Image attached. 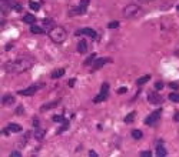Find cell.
Masks as SVG:
<instances>
[{
    "label": "cell",
    "mask_w": 179,
    "mask_h": 157,
    "mask_svg": "<svg viewBox=\"0 0 179 157\" xmlns=\"http://www.w3.org/2000/svg\"><path fill=\"white\" fill-rule=\"evenodd\" d=\"M33 59L32 57H17V59L7 62L3 64L4 71H7L10 74H19V73H25L32 66H33Z\"/></svg>",
    "instance_id": "obj_1"
},
{
    "label": "cell",
    "mask_w": 179,
    "mask_h": 157,
    "mask_svg": "<svg viewBox=\"0 0 179 157\" xmlns=\"http://www.w3.org/2000/svg\"><path fill=\"white\" fill-rule=\"evenodd\" d=\"M49 37H50L52 41L60 45V43H63V41L67 39V33H66V30H65L63 27L55 26V27L50 29V32H49Z\"/></svg>",
    "instance_id": "obj_2"
},
{
    "label": "cell",
    "mask_w": 179,
    "mask_h": 157,
    "mask_svg": "<svg viewBox=\"0 0 179 157\" xmlns=\"http://www.w3.org/2000/svg\"><path fill=\"white\" fill-rule=\"evenodd\" d=\"M142 13L141 7L139 6H136V4H128L126 7L123 9V16L125 17H136V16H139Z\"/></svg>",
    "instance_id": "obj_3"
},
{
    "label": "cell",
    "mask_w": 179,
    "mask_h": 157,
    "mask_svg": "<svg viewBox=\"0 0 179 157\" xmlns=\"http://www.w3.org/2000/svg\"><path fill=\"white\" fill-rule=\"evenodd\" d=\"M160 114H162V108L155 110V112L150 113L149 116L145 119V124H148V126H153V124H156L158 121H159V119H160Z\"/></svg>",
    "instance_id": "obj_4"
},
{
    "label": "cell",
    "mask_w": 179,
    "mask_h": 157,
    "mask_svg": "<svg viewBox=\"0 0 179 157\" xmlns=\"http://www.w3.org/2000/svg\"><path fill=\"white\" fill-rule=\"evenodd\" d=\"M108 91H109V84L108 83H103V84H102V89H101V93L93 99L95 104H96V103H102V101L106 100V99H108Z\"/></svg>",
    "instance_id": "obj_5"
},
{
    "label": "cell",
    "mask_w": 179,
    "mask_h": 157,
    "mask_svg": "<svg viewBox=\"0 0 179 157\" xmlns=\"http://www.w3.org/2000/svg\"><path fill=\"white\" fill-rule=\"evenodd\" d=\"M43 87V84H33V86H30V87H26V89H23V90H19L17 93L22 94V96H33L34 93H38V90L42 89Z\"/></svg>",
    "instance_id": "obj_6"
},
{
    "label": "cell",
    "mask_w": 179,
    "mask_h": 157,
    "mask_svg": "<svg viewBox=\"0 0 179 157\" xmlns=\"http://www.w3.org/2000/svg\"><path fill=\"white\" fill-rule=\"evenodd\" d=\"M87 6H89V0H80V4L76 9H72L70 15H85Z\"/></svg>",
    "instance_id": "obj_7"
},
{
    "label": "cell",
    "mask_w": 179,
    "mask_h": 157,
    "mask_svg": "<svg viewBox=\"0 0 179 157\" xmlns=\"http://www.w3.org/2000/svg\"><path fill=\"white\" fill-rule=\"evenodd\" d=\"M80 34H83V36H89V37L92 39H96V32H95L93 29H90V27H85V29H80L76 32V36H80Z\"/></svg>",
    "instance_id": "obj_8"
},
{
    "label": "cell",
    "mask_w": 179,
    "mask_h": 157,
    "mask_svg": "<svg viewBox=\"0 0 179 157\" xmlns=\"http://www.w3.org/2000/svg\"><path fill=\"white\" fill-rule=\"evenodd\" d=\"M148 100H149V103H152V104H160L163 99L160 97L159 93L153 91V93H149V94H148Z\"/></svg>",
    "instance_id": "obj_9"
},
{
    "label": "cell",
    "mask_w": 179,
    "mask_h": 157,
    "mask_svg": "<svg viewBox=\"0 0 179 157\" xmlns=\"http://www.w3.org/2000/svg\"><path fill=\"white\" fill-rule=\"evenodd\" d=\"M108 62H110V59H108V57H101V59H96V60H95V63H93V70H92V71L99 70V69H101L105 63H108Z\"/></svg>",
    "instance_id": "obj_10"
},
{
    "label": "cell",
    "mask_w": 179,
    "mask_h": 157,
    "mask_svg": "<svg viewBox=\"0 0 179 157\" xmlns=\"http://www.w3.org/2000/svg\"><path fill=\"white\" fill-rule=\"evenodd\" d=\"M16 100H15V96H11V94H6L2 97V104L3 106H11L15 104Z\"/></svg>",
    "instance_id": "obj_11"
},
{
    "label": "cell",
    "mask_w": 179,
    "mask_h": 157,
    "mask_svg": "<svg viewBox=\"0 0 179 157\" xmlns=\"http://www.w3.org/2000/svg\"><path fill=\"white\" fill-rule=\"evenodd\" d=\"M156 156L158 157L166 156V149H165V146L162 144V143H158V146H156Z\"/></svg>",
    "instance_id": "obj_12"
},
{
    "label": "cell",
    "mask_w": 179,
    "mask_h": 157,
    "mask_svg": "<svg viewBox=\"0 0 179 157\" xmlns=\"http://www.w3.org/2000/svg\"><path fill=\"white\" fill-rule=\"evenodd\" d=\"M7 129L10 131H13V133H19V131H22L23 129H22V126L20 124H17V123H10L7 126Z\"/></svg>",
    "instance_id": "obj_13"
},
{
    "label": "cell",
    "mask_w": 179,
    "mask_h": 157,
    "mask_svg": "<svg viewBox=\"0 0 179 157\" xmlns=\"http://www.w3.org/2000/svg\"><path fill=\"white\" fill-rule=\"evenodd\" d=\"M78 52L79 53H86L87 52V43L85 40H80L78 43Z\"/></svg>",
    "instance_id": "obj_14"
},
{
    "label": "cell",
    "mask_w": 179,
    "mask_h": 157,
    "mask_svg": "<svg viewBox=\"0 0 179 157\" xmlns=\"http://www.w3.org/2000/svg\"><path fill=\"white\" fill-rule=\"evenodd\" d=\"M30 32L33 34H43L45 33V30L42 29L40 26H36V24H32V26H30Z\"/></svg>",
    "instance_id": "obj_15"
},
{
    "label": "cell",
    "mask_w": 179,
    "mask_h": 157,
    "mask_svg": "<svg viewBox=\"0 0 179 157\" xmlns=\"http://www.w3.org/2000/svg\"><path fill=\"white\" fill-rule=\"evenodd\" d=\"M23 22L27 23V24H34V23H36V17H34L33 15H26L23 17Z\"/></svg>",
    "instance_id": "obj_16"
},
{
    "label": "cell",
    "mask_w": 179,
    "mask_h": 157,
    "mask_svg": "<svg viewBox=\"0 0 179 157\" xmlns=\"http://www.w3.org/2000/svg\"><path fill=\"white\" fill-rule=\"evenodd\" d=\"M65 74V69H56V70L52 73V78H59Z\"/></svg>",
    "instance_id": "obj_17"
},
{
    "label": "cell",
    "mask_w": 179,
    "mask_h": 157,
    "mask_svg": "<svg viewBox=\"0 0 179 157\" xmlns=\"http://www.w3.org/2000/svg\"><path fill=\"white\" fill-rule=\"evenodd\" d=\"M135 116H136V112H131L129 114H128L126 117H125V123L126 124H129V123H132L135 120Z\"/></svg>",
    "instance_id": "obj_18"
},
{
    "label": "cell",
    "mask_w": 179,
    "mask_h": 157,
    "mask_svg": "<svg viewBox=\"0 0 179 157\" xmlns=\"http://www.w3.org/2000/svg\"><path fill=\"white\" fill-rule=\"evenodd\" d=\"M150 80V76H143V77H139L138 80H136V84L138 86H142V84H145L146 82H149Z\"/></svg>",
    "instance_id": "obj_19"
},
{
    "label": "cell",
    "mask_w": 179,
    "mask_h": 157,
    "mask_svg": "<svg viewBox=\"0 0 179 157\" xmlns=\"http://www.w3.org/2000/svg\"><path fill=\"white\" fill-rule=\"evenodd\" d=\"M132 137H133L135 140H141V138L143 137V133H142L141 130H132Z\"/></svg>",
    "instance_id": "obj_20"
},
{
    "label": "cell",
    "mask_w": 179,
    "mask_h": 157,
    "mask_svg": "<svg viewBox=\"0 0 179 157\" xmlns=\"http://www.w3.org/2000/svg\"><path fill=\"white\" fill-rule=\"evenodd\" d=\"M57 103H59V101H53V103H47V104L42 106V112H46V110H49V108L56 107V106H57Z\"/></svg>",
    "instance_id": "obj_21"
},
{
    "label": "cell",
    "mask_w": 179,
    "mask_h": 157,
    "mask_svg": "<svg viewBox=\"0 0 179 157\" xmlns=\"http://www.w3.org/2000/svg\"><path fill=\"white\" fill-rule=\"evenodd\" d=\"M34 136H36V138H38V140H42V138H43V136H45V130H42V129L36 127V133H34Z\"/></svg>",
    "instance_id": "obj_22"
},
{
    "label": "cell",
    "mask_w": 179,
    "mask_h": 157,
    "mask_svg": "<svg viewBox=\"0 0 179 157\" xmlns=\"http://www.w3.org/2000/svg\"><path fill=\"white\" fill-rule=\"evenodd\" d=\"M95 60H96V53H93V54H90L89 59H87V60L85 62V66H89V64L95 63Z\"/></svg>",
    "instance_id": "obj_23"
},
{
    "label": "cell",
    "mask_w": 179,
    "mask_h": 157,
    "mask_svg": "<svg viewBox=\"0 0 179 157\" xmlns=\"http://www.w3.org/2000/svg\"><path fill=\"white\" fill-rule=\"evenodd\" d=\"M29 6H30V9H32V10H36V11L40 9V4L36 3V2H29Z\"/></svg>",
    "instance_id": "obj_24"
},
{
    "label": "cell",
    "mask_w": 179,
    "mask_h": 157,
    "mask_svg": "<svg viewBox=\"0 0 179 157\" xmlns=\"http://www.w3.org/2000/svg\"><path fill=\"white\" fill-rule=\"evenodd\" d=\"M169 100L178 103V101H179V93H171V94H169Z\"/></svg>",
    "instance_id": "obj_25"
},
{
    "label": "cell",
    "mask_w": 179,
    "mask_h": 157,
    "mask_svg": "<svg viewBox=\"0 0 179 157\" xmlns=\"http://www.w3.org/2000/svg\"><path fill=\"white\" fill-rule=\"evenodd\" d=\"M109 29H116V27H119V22H110L108 24Z\"/></svg>",
    "instance_id": "obj_26"
},
{
    "label": "cell",
    "mask_w": 179,
    "mask_h": 157,
    "mask_svg": "<svg viewBox=\"0 0 179 157\" xmlns=\"http://www.w3.org/2000/svg\"><path fill=\"white\" fill-rule=\"evenodd\" d=\"M53 121H56V123L65 121V117H63V116H55V117H53Z\"/></svg>",
    "instance_id": "obj_27"
},
{
    "label": "cell",
    "mask_w": 179,
    "mask_h": 157,
    "mask_svg": "<svg viewBox=\"0 0 179 157\" xmlns=\"http://www.w3.org/2000/svg\"><path fill=\"white\" fill-rule=\"evenodd\" d=\"M155 89H156V90L163 89V83H162V82H158V83H155Z\"/></svg>",
    "instance_id": "obj_28"
},
{
    "label": "cell",
    "mask_w": 179,
    "mask_h": 157,
    "mask_svg": "<svg viewBox=\"0 0 179 157\" xmlns=\"http://www.w3.org/2000/svg\"><path fill=\"white\" fill-rule=\"evenodd\" d=\"M149 156H152L150 151H142L141 153V157H149Z\"/></svg>",
    "instance_id": "obj_29"
},
{
    "label": "cell",
    "mask_w": 179,
    "mask_h": 157,
    "mask_svg": "<svg viewBox=\"0 0 179 157\" xmlns=\"http://www.w3.org/2000/svg\"><path fill=\"white\" fill-rule=\"evenodd\" d=\"M126 87H120V89H118V93H119V94H125V93H126Z\"/></svg>",
    "instance_id": "obj_30"
},
{
    "label": "cell",
    "mask_w": 179,
    "mask_h": 157,
    "mask_svg": "<svg viewBox=\"0 0 179 157\" xmlns=\"http://www.w3.org/2000/svg\"><path fill=\"white\" fill-rule=\"evenodd\" d=\"M45 26L46 27H52L53 26V22H52V20H45Z\"/></svg>",
    "instance_id": "obj_31"
},
{
    "label": "cell",
    "mask_w": 179,
    "mask_h": 157,
    "mask_svg": "<svg viewBox=\"0 0 179 157\" xmlns=\"http://www.w3.org/2000/svg\"><path fill=\"white\" fill-rule=\"evenodd\" d=\"M10 156H11V157H20L22 154H20V151H11Z\"/></svg>",
    "instance_id": "obj_32"
},
{
    "label": "cell",
    "mask_w": 179,
    "mask_h": 157,
    "mask_svg": "<svg viewBox=\"0 0 179 157\" xmlns=\"http://www.w3.org/2000/svg\"><path fill=\"white\" fill-rule=\"evenodd\" d=\"M75 83H76V78H70V80H69V86L73 87L75 86Z\"/></svg>",
    "instance_id": "obj_33"
},
{
    "label": "cell",
    "mask_w": 179,
    "mask_h": 157,
    "mask_svg": "<svg viewBox=\"0 0 179 157\" xmlns=\"http://www.w3.org/2000/svg\"><path fill=\"white\" fill-rule=\"evenodd\" d=\"M171 87H172V89H179V84H178V83H171Z\"/></svg>",
    "instance_id": "obj_34"
},
{
    "label": "cell",
    "mask_w": 179,
    "mask_h": 157,
    "mask_svg": "<svg viewBox=\"0 0 179 157\" xmlns=\"http://www.w3.org/2000/svg\"><path fill=\"white\" fill-rule=\"evenodd\" d=\"M89 156H90V157H96L97 153H96V151H93V150H90V151H89Z\"/></svg>",
    "instance_id": "obj_35"
},
{
    "label": "cell",
    "mask_w": 179,
    "mask_h": 157,
    "mask_svg": "<svg viewBox=\"0 0 179 157\" xmlns=\"http://www.w3.org/2000/svg\"><path fill=\"white\" fill-rule=\"evenodd\" d=\"M173 120H175V121H179V113L178 112L173 114Z\"/></svg>",
    "instance_id": "obj_36"
},
{
    "label": "cell",
    "mask_w": 179,
    "mask_h": 157,
    "mask_svg": "<svg viewBox=\"0 0 179 157\" xmlns=\"http://www.w3.org/2000/svg\"><path fill=\"white\" fill-rule=\"evenodd\" d=\"M33 124L36 126V127H39V120H38V119H34V120H33Z\"/></svg>",
    "instance_id": "obj_37"
},
{
    "label": "cell",
    "mask_w": 179,
    "mask_h": 157,
    "mask_svg": "<svg viewBox=\"0 0 179 157\" xmlns=\"http://www.w3.org/2000/svg\"><path fill=\"white\" fill-rule=\"evenodd\" d=\"M176 9H178V11H179V6H178V7H176Z\"/></svg>",
    "instance_id": "obj_38"
}]
</instances>
